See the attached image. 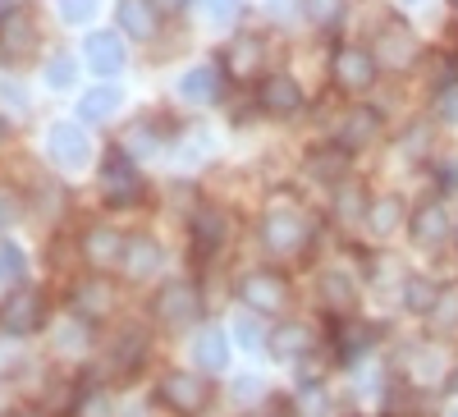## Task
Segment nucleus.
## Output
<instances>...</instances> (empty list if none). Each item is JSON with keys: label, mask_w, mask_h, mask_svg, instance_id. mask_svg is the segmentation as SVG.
<instances>
[{"label": "nucleus", "mask_w": 458, "mask_h": 417, "mask_svg": "<svg viewBox=\"0 0 458 417\" xmlns=\"http://www.w3.org/2000/svg\"><path fill=\"white\" fill-rule=\"evenodd\" d=\"M101 188H106V202H110V207H133V202L142 198V179H138L133 157H129L124 147H114L110 157H106V166H101Z\"/></svg>", "instance_id": "nucleus-1"}, {"label": "nucleus", "mask_w": 458, "mask_h": 417, "mask_svg": "<svg viewBox=\"0 0 458 417\" xmlns=\"http://www.w3.org/2000/svg\"><path fill=\"white\" fill-rule=\"evenodd\" d=\"M47 157H51L60 170H83V166L92 161V142H88L83 124H73V120L51 124V133H47Z\"/></svg>", "instance_id": "nucleus-2"}, {"label": "nucleus", "mask_w": 458, "mask_h": 417, "mask_svg": "<svg viewBox=\"0 0 458 417\" xmlns=\"http://www.w3.org/2000/svg\"><path fill=\"white\" fill-rule=\"evenodd\" d=\"M308 234H312V225L302 220L298 211H276V216H266L261 220V243L280 252V257H293L308 248Z\"/></svg>", "instance_id": "nucleus-3"}, {"label": "nucleus", "mask_w": 458, "mask_h": 417, "mask_svg": "<svg viewBox=\"0 0 458 417\" xmlns=\"http://www.w3.org/2000/svg\"><path fill=\"white\" fill-rule=\"evenodd\" d=\"M161 404H170L174 413L183 417H198L207 404H211V386H207V376L198 371H174L161 381Z\"/></svg>", "instance_id": "nucleus-4"}, {"label": "nucleus", "mask_w": 458, "mask_h": 417, "mask_svg": "<svg viewBox=\"0 0 458 417\" xmlns=\"http://www.w3.org/2000/svg\"><path fill=\"white\" fill-rule=\"evenodd\" d=\"M42 317H47V302H42V294L37 289H14V294H5V302H0V330L5 335H32L37 326H42Z\"/></svg>", "instance_id": "nucleus-5"}, {"label": "nucleus", "mask_w": 458, "mask_h": 417, "mask_svg": "<svg viewBox=\"0 0 458 417\" xmlns=\"http://www.w3.org/2000/svg\"><path fill=\"white\" fill-rule=\"evenodd\" d=\"M335 79L349 92H367L376 83V55L367 47H339L335 51Z\"/></svg>", "instance_id": "nucleus-6"}, {"label": "nucleus", "mask_w": 458, "mask_h": 417, "mask_svg": "<svg viewBox=\"0 0 458 417\" xmlns=\"http://www.w3.org/2000/svg\"><path fill=\"white\" fill-rule=\"evenodd\" d=\"M198 312H202V302H198V294L188 289V285H165V289L157 294V317H161L170 330L193 326Z\"/></svg>", "instance_id": "nucleus-7"}, {"label": "nucleus", "mask_w": 458, "mask_h": 417, "mask_svg": "<svg viewBox=\"0 0 458 417\" xmlns=\"http://www.w3.org/2000/svg\"><path fill=\"white\" fill-rule=\"evenodd\" d=\"M83 55H88L92 73H101V79H114V73H124V64H129V51L114 32H92Z\"/></svg>", "instance_id": "nucleus-8"}, {"label": "nucleus", "mask_w": 458, "mask_h": 417, "mask_svg": "<svg viewBox=\"0 0 458 417\" xmlns=\"http://www.w3.org/2000/svg\"><path fill=\"white\" fill-rule=\"evenodd\" d=\"M261 106L271 115H298L302 110V88L289 79V73H266L261 79Z\"/></svg>", "instance_id": "nucleus-9"}, {"label": "nucleus", "mask_w": 458, "mask_h": 417, "mask_svg": "<svg viewBox=\"0 0 458 417\" xmlns=\"http://www.w3.org/2000/svg\"><path fill=\"white\" fill-rule=\"evenodd\" d=\"M257 312H280L284 308V298H289V285L280 280V276H271V271H257V276H248L243 280V289H239Z\"/></svg>", "instance_id": "nucleus-10"}, {"label": "nucleus", "mask_w": 458, "mask_h": 417, "mask_svg": "<svg viewBox=\"0 0 458 417\" xmlns=\"http://www.w3.org/2000/svg\"><path fill=\"white\" fill-rule=\"evenodd\" d=\"M124 239L110 230V225H92V230L83 234V257L92 261V267H114V261H124Z\"/></svg>", "instance_id": "nucleus-11"}, {"label": "nucleus", "mask_w": 458, "mask_h": 417, "mask_svg": "<svg viewBox=\"0 0 458 417\" xmlns=\"http://www.w3.org/2000/svg\"><path fill=\"white\" fill-rule=\"evenodd\" d=\"M412 239L422 243V248H440L449 239V216L440 202H427V207H417L412 216Z\"/></svg>", "instance_id": "nucleus-12"}, {"label": "nucleus", "mask_w": 458, "mask_h": 417, "mask_svg": "<svg viewBox=\"0 0 458 417\" xmlns=\"http://www.w3.org/2000/svg\"><path fill=\"white\" fill-rule=\"evenodd\" d=\"M120 106H124L120 88H114V83H101V88L83 92L79 115H83V124H106V120H114V110H120Z\"/></svg>", "instance_id": "nucleus-13"}, {"label": "nucleus", "mask_w": 458, "mask_h": 417, "mask_svg": "<svg viewBox=\"0 0 458 417\" xmlns=\"http://www.w3.org/2000/svg\"><path fill=\"white\" fill-rule=\"evenodd\" d=\"M120 28L138 37V42H147L157 32V5L151 0H120Z\"/></svg>", "instance_id": "nucleus-14"}, {"label": "nucleus", "mask_w": 458, "mask_h": 417, "mask_svg": "<svg viewBox=\"0 0 458 417\" xmlns=\"http://www.w3.org/2000/svg\"><path fill=\"white\" fill-rule=\"evenodd\" d=\"M220 243H225V220L216 211H198L193 216V252L207 261V257L220 252Z\"/></svg>", "instance_id": "nucleus-15"}, {"label": "nucleus", "mask_w": 458, "mask_h": 417, "mask_svg": "<svg viewBox=\"0 0 458 417\" xmlns=\"http://www.w3.org/2000/svg\"><path fill=\"white\" fill-rule=\"evenodd\" d=\"M193 353H198V367H202V371H220V367L229 362V339H225V330H220V326H207V330L198 335Z\"/></svg>", "instance_id": "nucleus-16"}, {"label": "nucleus", "mask_w": 458, "mask_h": 417, "mask_svg": "<svg viewBox=\"0 0 458 417\" xmlns=\"http://www.w3.org/2000/svg\"><path fill=\"white\" fill-rule=\"evenodd\" d=\"M376 133H380V115H376V110H353L349 124L339 129V147H344V151H358V147H367Z\"/></svg>", "instance_id": "nucleus-17"}, {"label": "nucleus", "mask_w": 458, "mask_h": 417, "mask_svg": "<svg viewBox=\"0 0 458 417\" xmlns=\"http://www.w3.org/2000/svg\"><path fill=\"white\" fill-rule=\"evenodd\" d=\"M216 92H220V73L211 64H198V69H188L179 79V97L183 101H211Z\"/></svg>", "instance_id": "nucleus-18"}, {"label": "nucleus", "mask_w": 458, "mask_h": 417, "mask_svg": "<svg viewBox=\"0 0 458 417\" xmlns=\"http://www.w3.org/2000/svg\"><path fill=\"white\" fill-rule=\"evenodd\" d=\"M308 349H312V330H308V326H280V330L271 335V353H276L280 362L302 358Z\"/></svg>", "instance_id": "nucleus-19"}, {"label": "nucleus", "mask_w": 458, "mask_h": 417, "mask_svg": "<svg viewBox=\"0 0 458 417\" xmlns=\"http://www.w3.org/2000/svg\"><path fill=\"white\" fill-rule=\"evenodd\" d=\"M157 267H161V248L151 243V239H133V243L124 248V271H129L133 280H147Z\"/></svg>", "instance_id": "nucleus-20"}, {"label": "nucleus", "mask_w": 458, "mask_h": 417, "mask_svg": "<svg viewBox=\"0 0 458 417\" xmlns=\"http://www.w3.org/2000/svg\"><path fill=\"white\" fill-rule=\"evenodd\" d=\"M380 60H386V64H403V60H412V32L408 28H399V23H390L386 32H380Z\"/></svg>", "instance_id": "nucleus-21"}, {"label": "nucleus", "mask_w": 458, "mask_h": 417, "mask_svg": "<svg viewBox=\"0 0 458 417\" xmlns=\"http://www.w3.org/2000/svg\"><path fill=\"white\" fill-rule=\"evenodd\" d=\"M257 42L252 37H239V42H229L225 51V73H234V79H248V73H257Z\"/></svg>", "instance_id": "nucleus-22"}, {"label": "nucleus", "mask_w": 458, "mask_h": 417, "mask_svg": "<svg viewBox=\"0 0 458 417\" xmlns=\"http://www.w3.org/2000/svg\"><path fill=\"white\" fill-rule=\"evenodd\" d=\"M403 220V202L399 198H380V202H371V211H367V225H371V234H394V225Z\"/></svg>", "instance_id": "nucleus-23"}, {"label": "nucleus", "mask_w": 458, "mask_h": 417, "mask_svg": "<svg viewBox=\"0 0 458 417\" xmlns=\"http://www.w3.org/2000/svg\"><path fill=\"white\" fill-rule=\"evenodd\" d=\"M344 166H349V151H312V161H308V174L317 179V183H330V179H339L344 174Z\"/></svg>", "instance_id": "nucleus-24"}, {"label": "nucleus", "mask_w": 458, "mask_h": 417, "mask_svg": "<svg viewBox=\"0 0 458 417\" xmlns=\"http://www.w3.org/2000/svg\"><path fill=\"white\" fill-rule=\"evenodd\" d=\"M321 289H326V308H335V312H349V308H353V280H349V276L330 271V276L321 280Z\"/></svg>", "instance_id": "nucleus-25"}, {"label": "nucleus", "mask_w": 458, "mask_h": 417, "mask_svg": "<svg viewBox=\"0 0 458 417\" xmlns=\"http://www.w3.org/2000/svg\"><path fill=\"white\" fill-rule=\"evenodd\" d=\"M335 211H339V220H367V193L358 183H344L335 198Z\"/></svg>", "instance_id": "nucleus-26"}, {"label": "nucleus", "mask_w": 458, "mask_h": 417, "mask_svg": "<svg viewBox=\"0 0 458 417\" xmlns=\"http://www.w3.org/2000/svg\"><path fill=\"white\" fill-rule=\"evenodd\" d=\"M403 289H408V298H403V302H408L412 312H431L436 302H440V298H436V289H431L422 276H408V280H403Z\"/></svg>", "instance_id": "nucleus-27"}, {"label": "nucleus", "mask_w": 458, "mask_h": 417, "mask_svg": "<svg viewBox=\"0 0 458 417\" xmlns=\"http://www.w3.org/2000/svg\"><path fill=\"white\" fill-rule=\"evenodd\" d=\"M138 358H142V330H124V335H120V349H114V367L133 371Z\"/></svg>", "instance_id": "nucleus-28"}, {"label": "nucleus", "mask_w": 458, "mask_h": 417, "mask_svg": "<svg viewBox=\"0 0 458 417\" xmlns=\"http://www.w3.org/2000/svg\"><path fill=\"white\" fill-rule=\"evenodd\" d=\"M0 32H5V51H10V55H19V51L32 42V28H28L23 14H10L5 23H0Z\"/></svg>", "instance_id": "nucleus-29"}, {"label": "nucleus", "mask_w": 458, "mask_h": 417, "mask_svg": "<svg viewBox=\"0 0 458 417\" xmlns=\"http://www.w3.org/2000/svg\"><path fill=\"white\" fill-rule=\"evenodd\" d=\"M23 271H28L23 248H19V243H0V276H5V280H19Z\"/></svg>", "instance_id": "nucleus-30"}, {"label": "nucleus", "mask_w": 458, "mask_h": 417, "mask_svg": "<svg viewBox=\"0 0 458 417\" xmlns=\"http://www.w3.org/2000/svg\"><path fill=\"white\" fill-rule=\"evenodd\" d=\"M298 417H326V390L321 386H302L298 390Z\"/></svg>", "instance_id": "nucleus-31"}, {"label": "nucleus", "mask_w": 458, "mask_h": 417, "mask_svg": "<svg viewBox=\"0 0 458 417\" xmlns=\"http://www.w3.org/2000/svg\"><path fill=\"white\" fill-rule=\"evenodd\" d=\"M124 151H129V157H151V151H157V129H147V124H133V133H129Z\"/></svg>", "instance_id": "nucleus-32"}, {"label": "nucleus", "mask_w": 458, "mask_h": 417, "mask_svg": "<svg viewBox=\"0 0 458 417\" xmlns=\"http://www.w3.org/2000/svg\"><path fill=\"white\" fill-rule=\"evenodd\" d=\"M101 10V0H60V19L64 23H88Z\"/></svg>", "instance_id": "nucleus-33"}, {"label": "nucleus", "mask_w": 458, "mask_h": 417, "mask_svg": "<svg viewBox=\"0 0 458 417\" xmlns=\"http://www.w3.org/2000/svg\"><path fill=\"white\" fill-rule=\"evenodd\" d=\"M73 79H79V73H73V60H69V55H51L47 83H51V88H73Z\"/></svg>", "instance_id": "nucleus-34"}, {"label": "nucleus", "mask_w": 458, "mask_h": 417, "mask_svg": "<svg viewBox=\"0 0 458 417\" xmlns=\"http://www.w3.org/2000/svg\"><path fill=\"white\" fill-rule=\"evenodd\" d=\"M234 330H239V345H243V349H257V345H266V339H271L257 317H239V321H234Z\"/></svg>", "instance_id": "nucleus-35"}, {"label": "nucleus", "mask_w": 458, "mask_h": 417, "mask_svg": "<svg viewBox=\"0 0 458 417\" xmlns=\"http://www.w3.org/2000/svg\"><path fill=\"white\" fill-rule=\"evenodd\" d=\"M106 308H110V298H106L101 285H83V289H79V312L97 317V312H106Z\"/></svg>", "instance_id": "nucleus-36"}, {"label": "nucleus", "mask_w": 458, "mask_h": 417, "mask_svg": "<svg viewBox=\"0 0 458 417\" xmlns=\"http://www.w3.org/2000/svg\"><path fill=\"white\" fill-rule=\"evenodd\" d=\"M371 339H376V335H371V326H367V330H358V335H344V339H339L344 362H358V353H362V349H371Z\"/></svg>", "instance_id": "nucleus-37"}, {"label": "nucleus", "mask_w": 458, "mask_h": 417, "mask_svg": "<svg viewBox=\"0 0 458 417\" xmlns=\"http://www.w3.org/2000/svg\"><path fill=\"white\" fill-rule=\"evenodd\" d=\"M308 19L321 23V28L335 23V19H339V0H308Z\"/></svg>", "instance_id": "nucleus-38"}, {"label": "nucleus", "mask_w": 458, "mask_h": 417, "mask_svg": "<svg viewBox=\"0 0 458 417\" xmlns=\"http://www.w3.org/2000/svg\"><path fill=\"white\" fill-rule=\"evenodd\" d=\"M436 110H440V120H445V124H458V83H449V88L440 92Z\"/></svg>", "instance_id": "nucleus-39"}, {"label": "nucleus", "mask_w": 458, "mask_h": 417, "mask_svg": "<svg viewBox=\"0 0 458 417\" xmlns=\"http://www.w3.org/2000/svg\"><path fill=\"white\" fill-rule=\"evenodd\" d=\"M207 10H211L216 23H229V19L243 14V0H207Z\"/></svg>", "instance_id": "nucleus-40"}, {"label": "nucleus", "mask_w": 458, "mask_h": 417, "mask_svg": "<svg viewBox=\"0 0 458 417\" xmlns=\"http://www.w3.org/2000/svg\"><path fill=\"white\" fill-rule=\"evenodd\" d=\"M436 317H440V326H454V321H458V289H454V294H440Z\"/></svg>", "instance_id": "nucleus-41"}, {"label": "nucleus", "mask_w": 458, "mask_h": 417, "mask_svg": "<svg viewBox=\"0 0 458 417\" xmlns=\"http://www.w3.org/2000/svg\"><path fill=\"white\" fill-rule=\"evenodd\" d=\"M252 395H261L257 376H239V381H234V399H252Z\"/></svg>", "instance_id": "nucleus-42"}, {"label": "nucleus", "mask_w": 458, "mask_h": 417, "mask_svg": "<svg viewBox=\"0 0 458 417\" xmlns=\"http://www.w3.org/2000/svg\"><path fill=\"white\" fill-rule=\"evenodd\" d=\"M10 14H14V5H10V0H0V23H5Z\"/></svg>", "instance_id": "nucleus-43"}, {"label": "nucleus", "mask_w": 458, "mask_h": 417, "mask_svg": "<svg viewBox=\"0 0 458 417\" xmlns=\"http://www.w3.org/2000/svg\"><path fill=\"white\" fill-rule=\"evenodd\" d=\"M403 5H422V0H403Z\"/></svg>", "instance_id": "nucleus-44"}, {"label": "nucleus", "mask_w": 458, "mask_h": 417, "mask_svg": "<svg viewBox=\"0 0 458 417\" xmlns=\"http://www.w3.org/2000/svg\"><path fill=\"white\" fill-rule=\"evenodd\" d=\"M170 5H188V0H170Z\"/></svg>", "instance_id": "nucleus-45"}, {"label": "nucleus", "mask_w": 458, "mask_h": 417, "mask_svg": "<svg viewBox=\"0 0 458 417\" xmlns=\"http://www.w3.org/2000/svg\"><path fill=\"white\" fill-rule=\"evenodd\" d=\"M449 386H454V390H458V376H454V381H449Z\"/></svg>", "instance_id": "nucleus-46"}, {"label": "nucleus", "mask_w": 458, "mask_h": 417, "mask_svg": "<svg viewBox=\"0 0 458 417\" xmlns=\"http://www.w3.org/2000/svg\"><path fill=\"white\" fill-rule=\"evenodd\" d=\"M449 417H458V408H454V413H449Z\"/></svg>", "instance_id": "nucleus-47"}]
</instances>
